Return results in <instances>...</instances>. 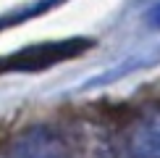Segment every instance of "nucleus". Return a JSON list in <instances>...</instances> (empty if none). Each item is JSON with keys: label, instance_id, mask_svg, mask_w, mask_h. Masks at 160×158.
Wrapping results in <instances>:
<instances>
[{"label": "nucleus", "instance_id": "1", "mask_svg": "<svg viewBox=\"0 0 160 158\" xmlns=\"http://www.w3.org/2000/svg\"><path fill=\"white\" fill-rule=\"evenodd\" d=\"M89 48H92V40H87V37H68V40H55V42L29 45V48L13 50L8 55H0V74L48 71L58 63L74 61V58H79Z\"/></svg>", "mask_w": 160, "mask_h": 158}, {"label": "nucleus", "instance_id": "4", "mask_svg": "<svg viewBox=\"0 0 160 158\" xmlns=\"http://www.w3.org/2000/svg\"><path fill=\"white\" fill-rule=\"evenodd\" d=\"M61 3H66V0H39V3H32L29 8L16 11V13H11L8 18H3V21H0V29H5V26H11V24H18V21H26V18H32V16H39V13L55 8V5H61Z\"/></svg>", "mask_w": 160, "mask_h": 158}, {"label": "nucleus", "instance_id": "2", "mask_svg": "<svg viewBox=\"0 0 160 158\" xmlns=\"http://www.w3.org/2000/svg\"><path fill=\"white\" fill-rule=\"evenodd\" d=\"M113 142L123 158H160V108L137 113Z\"/></svg>", "mask_w": 160, "mask_h": 158}, {"label": "nucleus", "instance_id": "3", "mask_svg": "<svg viewBox=\"0 0 160 158\" xmlns=\"http://www.w3.org/2000/svg\"><path fill=\"white\" fill-rule=\"evenodd\" d=\"M0 158H74L68 142L58 132L37 127L16 137L8 148L3 150Z\"/></svg>", "mask_w": 160, "mask_h": 158}, {"label": "nucleus", "instance_id": "5", "mask_svg": "<svg viewBox=\"0 0 160 158\" xmlns=\"http://www.w3.org/2000/svg\"><path fill=\"white\" fill-rule=\"evenodd\" d=\"M150 24L160 29V5H155V8H152V13H150Z\"/></svg>", "mask_w": 160, "mask_h": 158}]
</instances>
